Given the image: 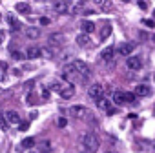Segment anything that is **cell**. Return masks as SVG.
Here are the masks:
<instances>
[{
	"mask_svg": "<svg viewBox=\"0 0 155 153\" xmlns=\"http://www.w3.org/2000/svg\"><path fill=\"white\" fill-rule=\"evenodd\" d=\"M58 95H60L62 99H71V97L75 95V86L66 82V84L62 86V90H60V93H58Z\"/></svg>",
	"mask_w": 155,
	"mask_h": 153,
	"instance_id": "52a82bcc",
	"label": "cell"
},
{
	"mask_svg": "<svg viewBox=\"0 0 155 153\" xmlns=\"http://www.w3.org/2000/svg\"><path fill=\"white\" fill-rule=\"evenodd\" d=\"M15 9H17L18 13H24V15H26V13L31 11V6H29L28 2H17V4H15Z\"/></svg>",
	"mask_w": 155,
	"mask_h": 153,
	"instance_id": "e0dca14e",
	"label": "cell"
},
{
	"mask_svg": "<svg viewBox=\"0 0 155 153\" xmlns=\"http://www.w3.org/2000/svg\"><path fill=\"white\" fill-rule=\"evenodd\" d=\"M126 66H128V69H131V71H139V69L142 67V60H140V57H130V58L126 60Z\"/></svg>",
	"mask_w": 155,
	"mask_h": 153,
	"instance_id": "8992f818",
	"label": "cell"
},
{
	"mask_svg": "<svg viewBox=\"0 0 155 153\" xmlns=\"http://www.w3.org/2000/svg\"><path fill=\"white\" fill-rule=\"evenodd\" d=\"M151 93V90L146 86V84H139V86H135V95L137 97H148Z\"/></svg>",
	"mask_w": 155,
	"mask_h": 153,
	"instance_id": "5bb4252c",
	"label": "cell"
},
{
	"mask_svg": "<svg viewBox=\"0 0 155 153\" xmlns=\"http://www.w3.org/2000/svg\"><path fill=\"white\" fill-rule=\"evenodd\" d=\"M33 146H35V138H33V137H28V138L22 140V148H24V149H31Z\"/></svg>",
	"mask_w": 155,
	"mask_h": 153,
	"instance_id": "7402d4cb",
	"label": "cell"
},
{
	"mask_svg": "<svg viewBox=\"0 0 155 153\" xmlns=\"http://www.w3.org/2000/svg\"><path fill=\"white\" fill-rule=\"evenodd\" d=\"M26 37L28 38H31V40H35V38H38V35H40V31H38V28H26Z\"/></svg>",
	"mask_w": 155,
	"mask_h": 153,
	"instance_id": "d6986e66",
	"label": "cell"
},
{
	"mask_svg": "<svg viewBox=\"0 0 155 153\" xmlns=\"http://www.w3.org/2000/svg\"><path fill=\"white\" fill-rule=\"evenodd\" d=\"M71 64H73L75 71L79 73V76H81V80H82V82H86V80L90 79V75H91V71H90L88 64H86V62H82V60H73Z\"/></svg>",
	"mask_w": 155,
	"mask_h": 153,
	"instance_id": "6da1fadb",
	"label": "cell"
},
{
	"mask_svg": "<svg viewBox=\"0 0 155 153\" xmlns=\"http://www.w3.org/2000/svg\"><path fill=\"white\" fill-rule=\"evenodd\" d=\"M48 42H49V46H60L64 42V35L62 33H53V35L48 37Z\"/></svg>",
	"mask_w": 155,
	"mask_h": 153,
	"instance_id": "8fae6325",
	"label": "cell"
},
{
	"mask_svg": "<svg viewBox=\"0 0 155 153\" xmlns=\"http://www.w3.org/2000/svg\"><path fill=\"white\" fill-rule=\"evenodd\" d=\"M113 104H117V106H124V104H126L124 91H115V93H113Z\"/></svg>",
	"mask_w": 155,
	"mask_h": 153,
	"instance_id": "2e32d148",
	"label": "cell"
},
{
	"mask_svg": "<svg viewBox=\"0 0 155 153\" xmlns=\"http://www.w3.org/2000/svg\"><path fill=\"white\" fill-rule=\"evenodd\" d=\"M69 8H71L69 2H55V4H53V9H55L57 13H68Z\"/></svg>",
	"mask_w": 155,
	"mask_h": 153,
	"instance_id": "4fadbf2b",
	"label": "cell"
},
{
	"mask_svg": "<svg viewBox=\"0 0 155 153\" xmlns=\"http://www.w3.org/2000/svg\"><path fill=\"white\" fill-rule=\"evenodd\" d=\"M8 24H9V26H11V29H15V31L22 28V24H20V20H18V18H15L13 15H9V17H8Z\"/></svg>",
	"mask_w": 155,
	"mask_h": 153,
	"instance_id": "ffe728a7",
	"label": "cell"
},
{
	"mask_svg": "<svg viewBox=\"0 0 155 153\" xmlns=\"http://www.w3.org/2000/svg\"><path fill=\"white\" fill-rule=\"evenodd\" d=\"M57 124H58V128H66V126H68V120H66V119H58Z\"/></svg>",
	"mask_w": 155,
	"mask_h": 153,
	"instance_id": "d6a6232c",
	"label": "cell"
},
{
	"mask_svg": "<svg viewBox=\"0 0 155 153\" xmlns=\"http://www.w3.org/2000/svg\"><path fill=\"white\" fill-rule=\"evenodd\" d=\"M40 151H42V153H49V151H51V142H49V140L40 142Z\"/></svg>",
	"mask_w": 155,
	"mask_h": 153,
	"instance_id": "cb8c5ba5",
	"label": "cell"
},
{
	"mask_svg": "<svg viewBox=\"0 0 155 153\" xmlns=\"http://www.w3.org/2000/svg\"><path fill=\"white\" fill-rule=\"evenodd\" d=\"M42 99H49V91H48L46 88L42 90Z\"/></svg>",
	"mask_w": 155,
	"mask_h": 153,
	"instance_id": "836d02e7",
	"label": "cell"
},
{
	"mask_svg": "<svg viewBox=\"0 0 155 153\" xmlns=\"http://www.w3.org/2000/svg\"><path fill=\"white\" fill-rule=\"evenodd\" d=\"M0 18H2V17H0Z\"/></svg>",
	"mask_w": 155,
	"mask_h": 153,
	"instance_id": "ab89813d",
	"label": "cell"
},
{
	"mask_svg": "<svg viewBox=\"0 0 155 153\" xmlns=\"http://www.w3.org/2000/svg\"><path fill=\"white\" fill-rule=\"evenodd\" d=\"M142 24H144L146 28H150V29H151V28H155V22H153L151 18H144V20H142Z\"/></svg>",
	"mask_w": 155,
	"mask_h": 153,
	"instance_id": "f546056e",
	"label": "cell"
},
{
	"mask_svg": "<svg viewBox=\"0 0 155 153\" xmlns=\"http://www.w3.org/2000/svg\"><path fill=\"white\" fill-rule=\"evenodd\" d=\"M0 69H8V64L6 62H0Z\"/></svg>",
	"mask_w": 155,
	"mask_h": 153,
	"instance_id": "74e56055",
	"label": "cell"
},
{
	"mask_svg": "<svg viewBox=\"0 0 155 153\" xmlns=\"http://www.w3.org/2000/svg\"><path fill=\"white\" fill-rule=\"evenodd\" d=\"M82 146L91 153V151H97L99 149V138L95 133H86L84 138H82Z\"/></svg>",
	"mask_w": 155,
	"mask_h": 153,
	"instance_id": "7a4b0ae2",
	"label": "cell"
},
{
	"mask_svg": "<svg viewBox=\"0 0 155 153\" xmlns=\"http://www.w3.org/2000/svg\"><path fill=\"white\" fill-rule=\"evenodd\" d=\"M28 128H29V122H20V126H18L20 131H28Z\"/></svg>",
	"mask_w": 155,
	"mask_h": 153,
	"instance_id": "1f68e13d",
	"label": "cell"
},
{
	"mask_svg": "<svg viewBox=\"0 0 155 153\" xmlns=\"http://www.w3.org/2000/svg\"><path fill=\"white\" fill-rule=\"evenodd\" d=\"M139 8H140V9H146V8H148V4H146V2H139Z\"/></svg>",
	"mask_w": 155,
	"mask_h": 153,
	"instance_id": "e575fe53",
	"label": "cell"
},
{
	"mask_svg": "<svg viewBox=\"0 0 155 153\" xmlns=\"http://www.w3.org/2000/svg\"><path fill=\"white\" fill-rule=\"evenodd\" d=\"M0 129H2V131H8V120H6V117H2V115H0Z\"/></svg>",
	"mask_w": 155,
	"mask_h": 153,
	"instance_id": "83f0119b",
	"label": "cell"
},
{
	"mask_svg": "<svg viewBox=\"0 0 155 153\" xmlns=\"http://www.w3.org/2000/svg\"><path fill=\"white\" fill-rule=\"evenodd\" d=\"M97 106H99L101 109H106L108 113H110V111H113V108H111V100H108V99H104V97L97 102Z\"/></svg>",
	"mask_w": 155,
	"mask_h": 153,
	"instance_id": "ac0fdd59",
	"label": "cell"
},
{
	"mask_svg": "<svg viewBox=\"0 0 155 153\" xmlns=\"http://www.w3.org/2000/svg\"><path fill=\"white\" fill-rule=\"evenodd\" d=\"M151 42H155V35H153V37H151Z\"/></svg>",
	"mask_w": 155,
	"mask_h": 153,
	"instance_id": "f35d334b",
	"label": "cell"
},
{
	"mask_svg": "<svg viewBox=\"0 0 155 153\" xmlns=\"http://www.w3.org/2000/svg\"><path fill=\"white\" fill-rule=\"evenodd\" d=\"M82 9H84V2H73V4H71V11H69V13H71V15H79Z\"/></svg>",
	"mask_w": 155,
	"mask_h": 153,
	"instance_id": "44dd1931",
	"label": "cell"
},
{
	"mask_svg": "<svg viewBox=\"0 0 155 153\" xmlns=\"http://www.w3.org/2000/svg\"><path fill=\"white\" fill-rule=\"evenodd\" d=\"M4 37H6V33H4L2 29H0V44H2V40H4Z\"/></svg>",
	"mask_w": 155,
	"mask_h": 153,
	"instance_id": "d590c367",
	"label": "cell"
},
{
	"mask_svg": "<svg viewBox=\"0 0 155 153\" xmlns=\"http://www.w3.org/2000/svg\"><path fill=\"white\" fill-rule=\"evenodd\" d=\"M42 55L46 58H53L55 57V51H51V47H42Z\"/></svg>",
	"mask_w": 155,
	"mask_h": 153,
	"instance_id": "484cf974",
	"label": "cell"
},
{
	"mask_svg": "<svg viewBox=\"0 0 155 153\" xmlns=\"http://www.w3.org/2000/svg\"><path fill=\"white\" fill-rule=\"evenodd\" d=\"M77 44H79L81 47H88V46L91 44V38H90V35H84V33H81L79 37H77Z\"/></svg>",
	"mask_w": 155,
	"mask_h": 153,
	"instance_id": "9a60e30c",
	"label": "cell"
},
{
	"mask_svg": "<svg viewBox=\"0 0 155 153\" xmlns=\"http://www.w3.org/2000/svg\"><path fill=\"white\" fill-rule=\"evenodd\" d=\"M113 57H115V47H113V46L104 47V49H102V53H101V58H102L104 62H111V60H113Z\"/></svg>",
	"mask_w": 155,
	"mask_h": 153,
	"instance_id": "9c48e42d",
	"label": "cell"
},
{
	"mask_svg": "<svg viewBox=\"0 0 155 153\" xmlns=\"http://www.w3.org/2000/svg\"><path fill=\"white\" fill-rule=\"evenodd\" d=\"M110 33H111V26H110V24H106V26L101 29V38H102V40H104V38H108V37H110Z\"/></svg>",
	"mask_w": 155,
	"mask_h": 153,
	"instance_id": "603a6c76",
	"label": "cell"
},
{
	"mask_svg": "<svg viewBox=\"0 0 155 153\" xmlns=\"http://www.w3.org/2000/svg\"><path fill=\"white\" fill-rule=\"evenodd\" d=\"M38 22H40V26H49V22H51V20H49L48 17H42V18H40Z\"/></svg>",
	"mask_w": 155,
	"mask_h": 153,
	"instance_id": "4dcf8cb0",
	"label": "cell"
},
{
	"mask_svg": "<svg viewBox=\"0 0 155 153\" xmlns=\"http://www.w3.org/2000/svg\"><path fill=\"white\" fill-rule=\"evenodd\" d=\"M88 95H90V99H93L95 102H99V100L104 97V86H102V84H93V86H90Z\"/></svg>",
	"mask_w": 155,
	"mask_h": 153,
	"instance_id": "3957f363",
	"label": "cell"
},
{
	"mask_svg": "<svg viewBox=\"0 0 155 153\" xmlns=\"http://www.w3.org/2000/svg\"><path fill=\"white\" fill-rule=\"evenodd\" d=\"M38 57H42V49H40V47L31 46V47H28V49H26V58L35 60V58H38Z\"/></svg>",
	"mask_w": 155,
	"mask_h": 153,
	"instance_id": "ba28073f",
	"label": "cell"
},
{
	"mask_svg": "<svg viewBox=\"0 0 155 153\" xmlns=\"http://www.w3.org/2000/svg\"><path fill=\"white\" fill-rule=\"evenodd\" d=\"M37 117H38V113H37V111H33V113H31V117H29V119H31V120H35V119H37Z\"/></svg>",
	"mask_w": 155,
	"mask_h": 153,
	"instance_id": "8d00e7d4",
	"label": "cell"
},
{
	"mask_svg": "<svg viewBox=\"0 0 155 153\" xmlns=\"http://www.w3.org/2000/svg\"><path fill=\"white\" fill-rule=\"evenodd\" d=\"M4 117H6V120H8V124H18L20 126V115L17 113V111H6L4 113Z\"/></svg>",
	"mask_w": 155,
	"mask_h": 153,
	"instance_id": "30bf717a",
	"label": "cell"
},
{
	"mask_svg": "<svg viewBox=\"0 0 155 153\" xmlns=\"http://www.w3.org/2000/svg\"><path fill=\"white\" fill-rule=\"evenodd\" d=\"M69 115H73L77 119H82V117L88 115V108L86 106H71L69 108Z\"/></svg>",
	"mask_w": 155,
	"mask_h": 153,
	"instance_id": "5b68a950",
	"label": "cell"
},
{
	"mask_svg": "<svg viewBox=\"0 0 155 153\" xmlns=\"http://www.w3.org/2000/svg\"><path fill=\"white\" fill-rule=\"evenodd\" d=\"M97 4H99V8H101L102 11H110V9L113 8V4H111V2H102V0H101V2H97Z\"/></svg>",
	"mask_w": 155,
	"mask_h": 153,
	"instance_id": "d4e9b609",
	"label": "cell"
},
{
	"mask_svg": "<svg viewBox=\"0 0 155 153\" xmlns=\"http://www.w3.org/2000/svg\"><path fill=\"white\" fill-rule=\"evenodd\" d=\"M81 29H82L84 35H90V33L95 31V24H93L91 20H82V22H81Z\"/></svg>",
	"mask_w": 155,
	"mask_h": 153,
	"instance_id": "7c38bea8",
	"label": "cell"
},
{
	"mask_svg": "<svg viewBox=\"0 0 155 153\" xmlns=\"http://www.w3.org/2000/svg\"><path fill=\"white\" fill-rule=\"evenodd\" d=\"M124 97H126V104H128V102H133V100L137 99V95H135V93H130V91H124Z\"/></svg>",
	"mask_w": 155,
	"mask_h": 153,
	"instance_id": "4316f807",
	"label": "cell"
},
{
	"mask_svg": "<svg viewBox=\"0 0 155 153\" xmlns=\"http://www.w3.org/2000/svg\"><path fill=\"white\" fill-rule=\"evenodd\" d=\"M11 57H13L15 60H24V58H26V57H24V53H20V51H13V53H11Z\"/></svg>",
	"mask_w": 155,
	"mask_h": 153,
	"instance_id": "f1b7e54d",
	"label": "cell"
},
{
	"mask_svg": "<svg viewBox=\"0 0 155 153\" xmlns=\"http://www.w3.org/2000/svg\"><path fill=\"white\" fill-rule=\"evenodd\" d=\"M133 49H135V44H133V42H124V44L119 46V55L130 58V55L133 53Z\"/></svg>",
	"mask_w": 155,
	"mask_h": 153,
	"instance_id": "277c9868",
	"label": "cell"
}]
</instances>
